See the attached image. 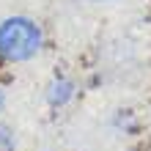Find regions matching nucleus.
<instances>
[{
    "label": "nucleus",
    "instance_id": "obj_1",
    "mask_svg": "<svg viewBox=\"0 0 151 151\" xmlns=\"http://www.w3.org/2000/svg\"><path fill=\"white\" fill-rule=\"evenodd\" d=\"M41 44V28L30 17H8L0 22V58L8 63H22V60L36 58Z\"/></svg>",
    "mask_w": 151,
    "mask_h": 151
},
{
    "label": "nucleus",
    "instance_id": "obj_2",
    "mask_svg": "<svg viewBox=\"0 0 151 151\" xmlns=\"http://www.w3.org/2000/svg\"><path fill=\"white\" fill-rule=\"evenodd\" d=\"M72 96H74V83L72 80H66V77L52 80V85L47 91V102L52 104V107H63L66 102H72Z\"/></svg>",
    "mask_w": 151,
    "mask_h": 151
},
{
    "label": "nucleus",
    "instance_id": "obj_3",
    "mask_svg": "<svg viewBox=\"0 0 151 151\" xmlns=\"http://www.w3.org/2000/svg\"><path fill=\"white\" fill-rule=\"evenodd\" d=\"M0 151H14V137L3 127H0Z\"/></svg>",
    "mask_w": 151,
    "mask_h": 151
},
{
    "label": "nucleus",
    "instance_id": "obj_4",
    "mask_svg": "<svg viewBox=\"0 0 151 151\" xmlns=\"http://www.w3.org/2000/svg\"><path fill=\"white\" fill-rule=\"evenodd\" d=\"M6 107V93H3V88H0V110Z\"/></svg>",
    "mask_w": 151,
    "mask_h": 151
}]
</instances>
